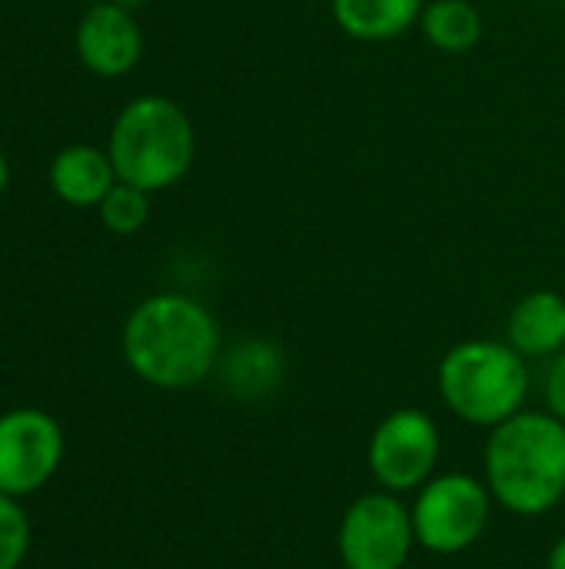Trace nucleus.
<instances>
[{"label":"nucleus","mask_w":565,"mask_h":569,"mask_svg":"<svg viewBox=\"0 0 565 569\" xmlns=\"http://www.w3.org/2000/svg\"><path fill=\"white\" fill-rule=\"evenodd\" d=\"M120 350L143 383L157 390H190L220 363V327L200 300L153 293L130 310Z\"/></svg>","instance_id":"nucleus-1"},{"label":"nucleus","mask_w":565,"mask_h":569,"mask_svg":"<svg viewBox=\"0 0 565 569\" xmlns=\"http://www.w3.org/2000/svg\"><path fill=\"white\" fill-rule=\"evenodd\" d=\"M483 480L516 517H543L565 497V423L549 410H519L490 430Z\"/></svg>","instance_id":"nucleus-2"},{"label":"nucleus","mask_w":565,"mask_h":569,"mask_svg":"<svg viewBox=\"0 0 565 569\" xmlns=\"http://www.w3.org/2000/svg\"><path fill=\"white\" fill-rule=\"evenodd\" d=\"M107 153L123 183L157 193L186 177L196 153V133L176 100L147 93L117 113Z\"/></svg>","instance_id":"nucleus-3"},{"label":"nucleus","mask_w":565,"mask_h":569,"mask_svg":"<svg viewBox=\"0 0 565 569\" xmlns=\"http://www.w3.org/2000/svg\"><path fill=\"white\" fill-rule=\"evenodd\" d=\"M436 387L450 413L493 430L526 410L529 360L506 340H463L440 360Z\"/></svg>","instance_id":"nucleus-4"},{"label":"nucleus","mask_w":565,"mask_h":569,"mask_svg":"<svg viewBox=\"0 0 565 569\" xmlns=\"http://www.w3.org/2000/svg\"><path fill=\"white\" fill-rule=\"evenodd\" d=\"M493 493L473 473H436L413 497L416 547L436 557H456L480 543L490 527Z\"/></svg>","instance_id":"nucleus-5"},{"label":"nucleus","mask_w":565,"mask_h":569,"mask_svg":"<svg viewBox=\"0 0 565 569\" xmlns=\"http://www.w3.org/2000/svg\"><path fill=\"white\" fill-rule=\"evenodd\" d=\"M413 547V513L400 493H363L340 517L336 550L346 569H403Z\"/></svg>","instance_id":"nucleus-6"},{"label":"nucleus","mask_w":565,"mask_h":569,"mask_svg":"<svg viewBox=\"0 0 565 569\" xmlns=\"http://www.w3.org/2000/svg\"><path fill=\"white\" fill-rule=\"evenodd\" d=\"M440 450L436 420L420 407H400L376 423L366 447V467L380 490L403 497L436 477Z\"/></svg>","instance_id":"nucleus-7"},{"label":"nucleus","mask_w":565,"mask_h":569,"mask_svg":"<svg viewBox=\"0 0 565 569\" xmlns=\"http://www.w3.org/2000/svg\"><path fill=\"white\" fill-rule=\"evenodd\" d=\"M63 453V427L47 410L13 407L0 413V493L13 500L40 493L57 477Z\"/></svg>","instance_id":"nucleus-8"},{"label":"nucleus","mask_w":565,"mask_h":569,"mask_svg":"<svg viewBox=\"0 0 565 569\" xmlns=\"http://www.w3.org/2000/svg\"><path fill=\"white\" fill-rule=\"evenodd\" d=\"M77 53L97 77H123L143 53V33L130 7L117 0L90 3L77 23Z\"/></svg>","instance_id":"nucleus-9"},{"label":"nucleus","mask_w":565,"mask_h":569,"mask_svg":"<svg viewBox=\"0 0 565 569\" xmlns=\"http://www.w3.org/2000/svg\"><path fill=\"white\" fill-rule=\"evenodd\" d=\"M506 343L526 360H553L565 350V297L556 290L526 293L506 320Z\"/></svg>","instance_id":"nucleus-10"},{"label":"nucleus","mask_w":565,"mask_h":569,"mask_svg":"<svg viewBox=\"0 0 565 569\" xmlns=\"http://www.w3.org/2000/svg\"><path fill=\"white\" fill-rule=\"evenodd\" d=\"M120 183L107 150L77 143L63 147L50 163V187L70 207H100V200Z\"/></svg>","instance_id":"nucleus-11"},{"label":"nucleus","mask_w":565,"mask_h":569,"mask_svg":"<svg viewBox=\"0 0 565 569\" xmlns=\"http://www.w3.org/2000/svg\"><path fill=\"white\" fill-rule=\"evenodd\" d=\"M336 27L363 43H383L403 37L423 17V0H333Z\"/></svg>","instance_id":"nucleus-12"},{"label":"nucleus","mask_w":565,"mask_h":569,"mask_svg":"<svg viewBox=\"0 0 565 569\" xmlns=\"http://www.w3.org/2000/svg\"><path fill=\"white\" fill-rule=\"evenodd\" d=\"M216 367H220L223 387L233 397H246V400L270 393L280 383V377H283V357L266 340L236 343Z\"/></svg>","instance_id":"nucleus-13"},{"label":"nucleus","mask_w":565,"mask_h":569,"mask_svg":"<svg viewBox=\"0 0 565 569\" xmlns=\"http://www.w3.org/2000/svg\"><path fill=\"white\" fill-rule=\"evenodd\" d=\"M420 27L423 37L443 53H466L483 40V13L473 0H430Z\"/></svg>","instance_id":"nucleus-14"},{"label":"nucleus","mask_w":565,"mask_h":569,"mask_svg":"<svg viewBox=\"0 0 565 569\" xmlns=\"http://www.w3.org/2000/svg\"><path fill=\"white\" fill-rule=\"evenodd\" d=\"M103 227L117 237H130L137 230L147 227L150 220V193L140 190V187H130V183H117L97 207Z\"/></svg>","instance_id":"nucleus-15"},{"label":"nucleus","mask_w":565,"mask_h":569,"mask_svg":"<svg viewBox=\"0 0 565 569\" xmlns=\"http://www.w3.org/2000/svg\"><path fill=\"white\" fill-rule=\"evenodd\" d=\"M30 550V520L20 500L0 493V569H20Z\"/></svg>","instance_id":"nucleus-16"},{"label":"nucleus","mask_w":565,"mask_h":569,"mask_svg":"<svg viewBox=\"0 0 565 569\" xmlns=\"http://www.w3.org/2000/svg\"><path fill=\"white\" fill-rule=\"evenodd\" d=\"M543 393H546V410H549L553 417H559L565 423V350L549 360Z\"/></svg>","instance_id":"nucleus-17"},{"label":"nucleus","mask_w":565,"mask_h":569,"mask_svg":"<svg viewBox=\"0 0 565 569\" xmlns=\"http://www.w3.org/2000/svg\"><path fill=\"white\" fill-rule=\"evenodd\" d=\"M546 569H565V537H559L549 553H546Z\"/></svg>","instance_id":"nucleus-18"},{"label":"nucleus","mask_w":565,"mask_h":569,"mask_svg":"<svg viewBox=\"0 0 565 569\" xmlns=\"http://www.w3.org/2000/svg\"><path fill=\"white\" fill-rule=\"evenodd\" d=\"M7 183H10V160H7V153L0 150V193L7 190Z\"/></svg>","instance_id":"nucleus-19"},{"label":"nucleus","mask_w":565,"mask_h":569,"mask_svg":"<svg viewBox=\"0 0 565 569\" xmlns=\"http://www.w3.org/2000/svg\"><path fill=\"white\" fill-rule=\"evenodd\" d=\"M87 3H103V0H87Z\"/></svg>","instance_id":"nucleus-20"}]
</instances>
